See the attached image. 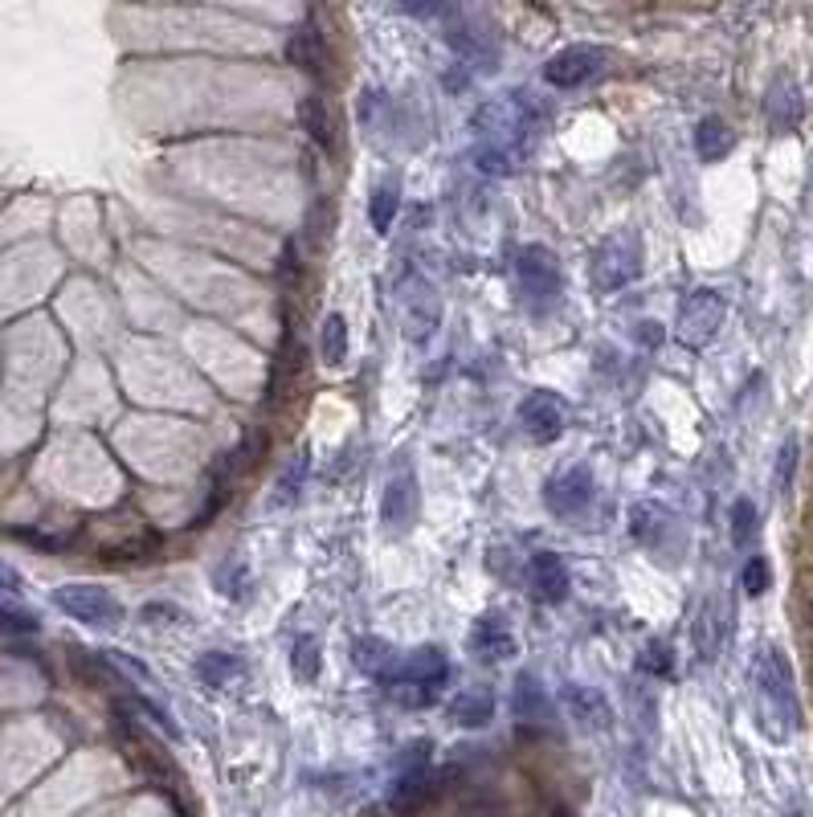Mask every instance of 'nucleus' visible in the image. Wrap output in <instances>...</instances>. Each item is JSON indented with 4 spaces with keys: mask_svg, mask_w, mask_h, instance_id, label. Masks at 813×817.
<instances>
[{
    "mask_svg": "<svg viewBox=\"0 0 813 817\" xmlns=\"http://www.w3.org/2000/svg\"><path fill=\"white\" fill-rule=\"evenodd\" d=\"M53 605L62 613H70L74 621L99 626V630H111V626L123 621V605L107 593L102 585H62V589L53 593Z\"/></svg>",
    "mask_w": 813,
    "mask_h": 817,
    "instance_id": "39448f33",
    "label": "nucleus"
},
{
    "mask_svg": "<svg viewBox=\"0 0 813 817\" xmlns=\"http://www.w3.org/2000/svg\"><path fill=\"white\" fill-rule=\"evenodd\" d=\"M217 589L225 596L241 601V596H246V589H250V568H246L238 556H229V561H225V568L217 573Z\"/></svg>",
    "mask_w": 813,
    "mask_h": 817,
    "instance_id": "c756f323",
    "label": "nucleus"
},
{
    "mask_svg": "<svg viewBox=\"0 0 813 817\" xmlns=\"http://www.w3.org/2000/svg\"><path fill=\"white\" fill-rule=\"evenodd\" d=\"M629 531H634V540L642 548L662 552V536L675 531V515L666 507H659V503H634L629 507Z\"/></svg>",
    "mask_w": 813,
    "mask_h": 817,
    "instance_id": "2eb2a0df",
    "label": "nucleus"
},
{
    "mask_svg": "<svg viewBox=\"0 0 813 817\" xmlns=\"http://www.w3.org/2000/svg\"><path fill=\"white\" fill-rule=\"evenodd\" d=\"M756 540V503L752 499H736L731 503V544L748 548Z\"/></svg>",
    "mask_w": 813,
    "mask_h": 817,
    "instance_id": "c85d7f7f",
    "label": "nucleus"
},
{
    "mask_svg": "<svg viewBox=\"0 0 813 817\" xmlns=\"http://www.w3.org/2000/svg\"><path fill=\"white\" fill-rule=\"evenodd\" d=\"M593 470L589 466H568V470H560V475H552L548 482H543V503H548V511L556 515V519H576L580 511L593 503Z\"/></svg>",
    "mask_w": 813,
    "mask_h": 817,
    "instance_id": "0eeeda50",
    "label": "nucleus"
},
{
    "mask_svg": "<svg viewBox=\"0 0 813 817\" xmlns=\"http://www.w3.org/2000/svg\"><path fill=\"white\" fill-rule=\"evenodd\" d=\"M724 315H728V303H724L720 290H712V287L691 290V294L683 299V306H678V324H675L678 343H687V348H708V343L720 336Z\"/></svg>",
    "mask_w": 813,
    "mask_h": 817,
    "instance_id": "20e7f679",
    "label": "nucleus"
},
{
    "mask_svg": "<svg viewBox=\"0 0 813 817\" xmlns=\"http://www.w3.org/2000/svg\"><path fill=\"white\" fill-rule=\"evenodd\" d=\"M638 340H646V343H659V340H662V327L654 324V319H646V324H638Z\"/></svg>",
    "mask_w": 813,
    "mask_h": 817,
    "instance_id": "4c0bfd02",
    "label": "nucleus"
},
{
    "mask_svg": "<svg viewBox=\"0 0 813 817\" xmlns=\"http://www.w3.org/2000/svg\"><path fill=\"white\" fill-rule=\"evenodd\" d=\"M287 58L303 70V74H315V78H327V74H332V50H327L323 34L315 29V21H303V25L290 34Z\"/></svg>",
    "mask_w": 813,
    "mask_h": 817,
    "instance_id": "f8f14e48",
    "label": "nucleus"
},
{
    "mask_svg": "<svg viewBox=\"0 0 813 817\" xmlns=\"http://www.w3.org/2000/svg\"><path fill=\"white\" fill-rule=\"evenodd\" d=\"M123 707H127V712H139L143 719H152L155 728H160L164 736H172V740L180 736V732H176V724H172V715L164 712L160 703H152V699H123Z\"/></svg>",
    "mask_w": 813,
    "mask_h": 817,
    "instance_id": "473e14b6",
    "label": "nucleus"
},
{
    "mask_svg": "<svg viewBox=\"0 0 813 817\" xmlns=\"http://www.w3.org/2000/svg\"><path fill=\"white\" fill-rule=\"evenodd\" d=\"M646 262V246L638 229H617L610 238L597 246L593 254V287L601 294H613V290L629 287L638 274H642Z\"/></svg>",
    "mask_w": 813,
    "mask_h": 817,
    "instance_id": "7ed1b4c3",
    "label": "nucleus"
},
{
    "mask_svg": "<svg viewBox=\"0 0 813 817\" xmlns=\"http://www.w3.org/2000/svg\"><path fill=\"white\" fill-rule=\"evenodd\" d=\"M731 148H736V131H731V127L720 120V115H708V120H699V127H695V152H699V160H703V164H715V160H724Z\"/></svg>",
    "mask_w": 813,
    "mask_h": 817,
    "instance_id": "412c9836",
    "label": "nucleus"
},
{
    "mask_svg": "<svg viewBox=\"0 0 813 817\" xmlns=\"http://www.w3.org/2000/svg\"><path fill=\"white\" fill-rule=\"evenodd\" d=\"M392 679L417 682V687H425V691H441V687L450 682V658H446V650H438V646H417L409 658H401V666H397Z\"/></svg>",
    "mask_w": 813,
    "mask_h": 817,
    "instance_id": "9b49d317",
    "label": "nucleus"
},
{
    "mask_svg": "<svg viewBox=\"0 0 813 817\" xmlns=\"http://www.w3.org/2000/svg\"><path fill=\"white\" fill-rule=\"evenodd\" d=\"M70 670L86 682V687H99V691H120L127 682L115 675L120 666L111 663L107 654H95V650H70Z\"/></svg>",
    "mask_w": 813,
    "mask_h": 817,
    "instance_id": "a211bd4d",
    "label": "nucleus"
},
{
    "mask_svg": "<svg viewBox=\"0 0 813 817\" xmlns=\"http://www.w3.org/2000/svg\"><path fill=\"white\" fill-rule=\"evenodd\" d=\"M320 356L323 364H332V368H339L343 360H348V324H343V315H327L320 327Z\"/></svg>",
    "mask_w": 813,
    "mask_h": 817,
    "instance_id": "a878e982",
    "label": "nucleus"
},
{
    "mask_svg": "<svg viewBox=\"0 0 813 817\" xmlns=\"http://www.w3.org/2000/svg\"><path fill=\"white\" fill-rule=\"evenodd\" d=\"M299 123H303V131L320 143L323 152H336V120H332V106H327L323 95H307L299 102Z\"/></svg>",
    "mask_w": 813,
    "mask_h": 817,
    "instance_id": "aec40b11",
    "label": "nucleus"
},
{
    "mask_svg": "<svg viewBox=\"0 0 813 817\" xmlns=\"http://www.w3.org/2000/svg\"><path fill=\"white\" fill-rule=\"evenodd\" d=\"M752 687H756V707H761V728L768 736H789L801 724V703H797L793 666L777 646H764L752 666Z\"/></svg>",
    "mask_w": 813,
    "mask_h": 817,
    "instance_id": "f257e3e1",
    "label": "nucleus"
},
{
    "mask_svg": "<svg viewBox=\"0 0 813 817\" xmlns=\"http://www.w3.org/2000/svg\"><path fill=\"white\" fill-rule=\"evenodd\" d=\"M552 817H573V814H568V809H556V814H552Z\"/></svg>",
    "mask_w": 813,
    "mask_h": 817,
    "instance_id": "58836bf2",
    "label": "nucleus"
},
{
    "mask_svg": "<svg viewBox=\"0 0 813 817\" xmlns=\"http://www.w3.org/2000/svg\"><path fill=\"white\" fill-rule=\"evenodd\" d=\"M520 426H524V433L531 442H556L560 433H564V426H568V405L548 389L531 392V397H524V405H520Z\"/></svg>",
    "mask_w": 813,
    "mask_h": 817,
    "instance_id": "1a4fd4ad",
    "label": "nucleus"
},
{
    "mask_svg": "<svg viewBox=\"0 0 813 817\" xmlns=\"http://www.w3.org/2000/svg\"><path fill=\"white\" fill-rule=\"evenodd\" d=\"M610 66V53L597 50V46H568L556 58L543 62V83L560 86V90H573V86L593 83L601 70Z\"/></svg>",
    "mask_w": 813,
    "mask_h": 817,
    "instance_id": "423d86ee",
    "label": "nucleus"
},
{
    "mask_svg": "<svg viewBox=\"0 0 813 817\" xmlns=\"http://www.w3.org/2000/svg\"><path fill=\"white\" fill-rule=\"evenodd\" d=\"M290 666H295V679H299V682H315V679H320L323 658H320V642H315L311 633L295 638V650H290Z\"/></svg>",
    "mask_w": 813,
    "mask_h": 817,
    "instance_id": "cd10ccee",
    "label": "nucleus"
},
{
    "mask_svg": "<svg viewBox=\"0 0 813 817\" xmlns=\"http://www.w3.org/2000/svg\"><path fill=\"white\" fill-rule=\"evenodd\" d=\"M564 707H568L576 724H580V728H589V732L610 728V703H605V695H601L597 687L568 682V687H564Z\"/></svg>",
    "mask_w": 813,
    "mask_h": 817,
    "instance_id": "dca6fc26",
    "label": "nucleus"
},
{
    "mask_svg": "<svg viewBox=\"0 0 813 817\" xmlns=\"http://www.w3.org/2000/svg\"><path fill=\"white\" fill-rule=\"evenodd\" d=\"M397 204H401V197H397V185H376L373 188V201H368V222H373L376 234H389L392 222H397Z\"/></svg>",
    "mask_w": 813,
    "mask_h": 817,
    "instance_id": "bb28decb",
    "label": "nucleus"
},
{
    "mask_svg": "<svg viewBox=\"0 0 813 817\" xmlns=\"http://www.w3.org/2000/svg\"><path fill=\"white\" fill-rule=\"evenodd\" d=\"M352 658H357L360 670H368V675H376V679H385V682H389L392 675H397V666H401L397 650H392L385 638H360L357 646H352Z\"/></svg>",
    "mask_w": 813,
    "mask_h": 817,
    "instance_id": "4be33fe9",
    "label": "nucleus"
},
{
    "mask_svg": "<svg viewBox=\"0 0 813 817\" xmlns=\"http://www.w3.org/2000/svg\"><path fill=\"white\" fill-rule=\"evenodd\" d=\"M511 712L515 719H524L531 728H548L552 724V699L543 695V687L536 682V675H520L515 687H511Z\"/></svg>",
    "mask_w": 813,
    "mask_h": 817,
    "instance_id": "4468645a",
    "label": "nucleus"
},
{
    "mask_svg": "<svg viewBox=\"0 0 813 817\" xmlns=\"http://www.w3.org/2000/svg\"><path fill=\"white\" fill-rule=\"evenodd\" d=\"M450 719L462 728H487L495 719V695L491 687H466L450 699Z\"/></svg>",
    "mask_w": 813,
    "mask_h": 817,
    "instance_id": "f3484780",
    "label": "nucleus"
},
{
    "mask_svg": "<svg viewBox=\"0 0 813 817\" xmlns=\"http://www.w3.org/2000/svg\"><path fill=\"white\" fill-rule=\"evenodd\" d=\"M307 466H311V462H307V450H299V454L287 462V470L274 482V507H295V503H299L303 482H307Z\"/></svg>",
    "mask_w": 813,
    "mask_h": 817,
    "instance_id": "393cba45",
    "label": "nucleus"
},
{
    "mask_svg": "<svg viewBox=\"0 0 813 817\" xmlns=\"http://www.w3.org/2000/svg\"><path fill=\"white\" fill-rule=\"evenodd\" d=\"M425 768H429V740L405 744V749H401V761H397V777H405V772H425Z\"/></svg>",
    "mask_w": 813,
    "mask_h": 817,
    "instance_id": "f704fd0d",
    "label": "nucleus"
},
{
    "mask_svg": "<svg viewBox=\"0 0 813 817\" xmlns=\"http://www.w3.org/2000/svg\"><path fill=\"white\" fill-rule=\"evenodd\" d=\"M801 115H805V102L797 95V86L780 78V83L768 90V123H773L777 131H793L797 123H801Z\"/></svg>",
    "mask_w": 813,
    "mask_h": 817,
    "instance_id": "5701e85b",
    "label": "nucleus"
},
{
    "mask_svg": "<svg viewBox=\"0 0 813 817\" xmlns=\"http://www.w3.org/2000/svg\"><path fill=\"white\" fill-rule=\"evenodd\" d=\"M527 589L543 605H560L568 596L573 580H568V568H564V561H560L556 552H536L531 556V564H527Z\"/></svg>",
    "mask_w": 813,
    "mask_h": 817,
    "instance_id": "9d476101",
    "label": "nucleus"
},
{
    "mask_svg": "<svg viewBox=\"0 0 813 817\" xmlns=\"http://www.w3.org/2000/svg\"><path fill=\"white\" fill-rule=\"evenodd\" d=\"M160 617L180 621V609H172V605H148V609H143V621H148V626H152V621H160Z\"/></svg>",
    "mask_w": 813,
    "mask_h": 817,
    "instance_id": "c9c22d12",
    "label": "nucleus"
},
{
    "mask_svg": "<svg viewBox=\"0 0 813 817\" xmlns=\"http://www.w3.org/2000/svg\"><path fill=\"white\" fill-rule=\"evenodd\" d=\"M238 675H241V663L234 654H225V650H209V654L197 658V679H201L204 687H213V691L229 687Z\"/></svg>",
    "mask_w": 813,
    "mask_h": 817,
    "instance_id": "b1692460",
    "label": "nucleus"
},
{
    "mask_svg": "<svg viewBox=\"0 0 813 817\" xmlns=\"http://www.w3.org/2000/svg\"><path fill=\"white\" fill-rule=\"evenodd\" d=\"M638 666H642L646 675H654V679H675V654L662 646V642H650V646L642 650Z\"/></svg>",
    "mask_w": 813,
    "mask_h": 817,
    "instance_id": "7c9ffc66",
    "label": "nucleus"
},
{
    "mask_svg": "<svg viewBox=\"0 0 813 817\" xmlns=\"http://www.w3.org/2000/svg\"><path fill=\"white\" fill-rule=\"evenodd\" d=\"M720 613H724V605L715 601V596H708L703 605H699V613H695V654L703 658V663H712L715 654H720V642H724V621H720Z\"/></svg>",
    "mask_w": 813,
    "mask_h": 817,
    "instance_id": "6ab92c4d",
    "label": "nucleus"
},
{
    "mask_svg": "<svg viewBox=\"0 0 813 817\" xmlns=\"http://www.w3.org/2000/svg\"><path fill=\"white\" fill-rule=\"evenodd\" d=\"M515 282H520V299L531 315H548L560 303L564 290V274H560V257L548 246H524L515 257Z\"/></svg>",
    "mask_w": 813,
    "mask_h": 817,
    "instance_id": "f03ea898",
    "label": "nucleus"
},
{
    "mask_svg": "<svg viewBox=\"0 0 813 817\" xmlns=\"http://www.w3.org/2000/svg\"><path fill=\"white\" fill-rule=\"evenodd\" d=\"M417 511H422V494H417V475L401 470L389 478V487L380 494V524L389 536H405L417 524Z\"/></svg>",
    "mask_w": 813,
    "mask_h": 817,
    "instance_id": "6e6552de",
    "label": "nucleus"
},
{
    "mask_svg": "<svg viewBox=\"0 0 813 817\" xmlns=\"http://www.w3.org/2000/svg\"><path fill=\"white\" fill-rule=\"evenodd\" d=\"M0 593H21V577L9 564H0Z\"/></svg>",
    "mask_w": 813,
    "mask_h": 817,
    "instance_id": "e433bc0d",
    "label": "nucleus"
},
{
    "mask_svg": "<svg viewBox=\"0 0 813 817\" xmlns=\"http://www.w3.org/2000/svg\"><path fill=\"white\" fill-rule=\"evenodd\" d=\"M793 470H797V442L789 438L777 454V478H773L777 494H789V487H793Z\"/></svg>",
    "mask_w": 813,
    "mask_h": 817,
    "instance_id": "72a5a7b5",
    "label": "nucleus"
},
{
    "mask_svg": "<svg viewBox=\"0 0 813 817\" xmlns=\"http://www.w3.org/2000/svg\"><path fill=\"white\" fill-rule=\"evenodd\" d=\"M471 650H475L483 663H508V658H515L520 642H515V633L495 613H487V617H478L475 630H471Z\"/></svg>",
    "mask_w": 813,
    "mask_h": 817,
    "instance_id": "ddd939ff",
    "label": "nucleus"
},
{
    "mask_svg": "<svg viewBox=\"0 0 813 817\" xmlns=\"http://www.w3.org/2000/svg\"><path fill=\"white\" fill-rule=\"evenodd\" d=\"M740 585H745L748 596L768 593V585H773V568H768V561H764V556H748L745 573H740Z\"/></svg>",
    "mask_w": 813,
    "mask_h": 817,
    "instance_id": "2f4dec72",
    "label": "nucleus"
}]
</instances>
